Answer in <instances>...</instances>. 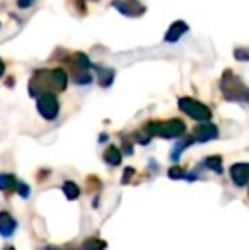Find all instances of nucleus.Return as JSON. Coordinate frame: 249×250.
<instances>
[{
    "mask_svg": "<svg viewBox=\"0 0 249 250\" xmlns=\"http://www.w3.org/2000/svg\"><path fill=\"white\" fill-rule=\"evenodd\" d=\"M186 129L183 121L180 119H169V121H152L145 126V135L149 138L152 136H162V138H178Z\"/></svg>",
    "mask_w": 249,
    "mask_h": 250,
    "instance_id": "nucleus-1",
    "label": "nucleus"
},
{
    "mask_svg": "<svg viewBox=\"0 0 249 250\" xmlns=\"http://www.w3.org/2000/svg\"><path fill=\"white\" fill-rule=\"evenodd\" d=\"M222 90L226 94L227 99L230 101H246L248 99V89L241 83V80L237 77H234L230 72L226 73V77L222 79Z\"/></svg>",
    "mask_w": 249,
    "mask_h": 250,
    "instance_id": "nucleus-2",
    "label": "nucleus"
},
{
    "mask_svg": "<svg viewBox=\"0 0 249 250\" xmlns=\"http://www.w3.org/2000/svg\"><path fill=\"white\" fill-rule=\"evenodd\" d=\"M38 111L46 121L57 119L58 112H60V104L53 92H45L38 97Z\"/></svg>",
    "mask_w": 249,
    "mask_h": 250,
    "instance_id": "nucleus-3",
    "label": "nucleus"
},
{
    "mask_svg": "<svg viewBox=\"0 0 249 250\" xmlns=\"http://www.w3.org/2000/svg\"><path fill=\"white\" fill-rule=\"evenodd\" d=\"M180 109L183 112H186L188 116H191L193 119L196 121H208L212 112L206 105H203L202 102L195 101V99H189V97H183L180 99Z\"/></svg>",
    "mask_w": 249,
    "mask_h": 250,
    "instance_id": "nucleus-4",
    "label": "nucleus"
},
{
    "mask_svg": "<svg viewBox=\"0 0 249 250\" xmlns=\"http://www.w3.org/2000/svg\"><path fill=\"white\" fill-rule=\"evenodd\" d=\"M48 79H38V77H34V80H40L41 83H45V85L48 87V89H53V90H63L67 87V82H68V79H67V73L63 72V70L57 68V70H51V72H46Z\"/></svg>",
    "mask_w": 249,
    "mask_h": 250,
    "instance_id": "nucleus-5",
    "label": "nucleus"
},
{
    "mask_svg": "<svg viewBox=\"0 0 249 250\" xmlns=\"http://www.w3.org/2000/svg\"><path fill=\"white\" fill-rule=\"evenodd\" d=\"M17 230V221L7 211H0V235L3 238H10Z\"/></svg>",
    "mask_w": 249,
    "mask_h": 250,
    "instance_id": "nucleus-6",
    "label": "nucleus"
},
{
    "mask_svg": "<svg viewBox=\"0 0 249 250\" xmlns=\"http://www.w3.org/2000/svg\"><path fill=\"white\" fill-rule=\"evenodd\" d=\"M217 136V128L213 125H200L198 128L195 129V140L196 142H208V140L215 138Z\"/></svg>",
    "mask_w": 249,
    "mask_h": 250,
    "instance_id": "nucleus-7",
    "label": "nucleus"
},
{
    "mask_svg": "<svg viewBox=\"0 0 249 250\" xmlns=\"http://www.w3.org/2000/svg\"><path fill=\"white\" fill-rule=\"evenodd\" d=\"M123 151H121L118 146L111 145L108 146V150L104 151V162H106L108 165H111V167H118V165L121 164V160H123Z\"/></svg>",
    "mask_w": 249,
    "mask_h": 250,
    "instance_id": "nucleus-8",
    "label": "nucleus"
},
{
    "mask_svg": "<svg viewBox=\"0 0 249 250\" xmlns=\"http://www.w3.org/2000/svg\"><path fill=\"white\" fill-rule=\"evenodd\" d=\"M186 31H188L186 24L181 22V21H178V22H174L173 26H171V29L167 31L166 41H169V43H173V41H178L181 38V34H184Z\"/></svg>",
    "mask_w": 249,
    "mask_h": 250,
    "instance_id": "nucleus-9",
    "label": "nucleus"
},
{
    "mask_svg": "<svg viewBox=\"0 0 249 250\" xmlns=\"http://www.w3.org/2000/svg\"><path fill=\"white\" fill-rule=\"evenodd\" d=\"M17 182H19V179L14 174H0V191L2 192L16 191Z\"/></svg>",
    "mask_w": 249,
    "mask_h": 250,
    "instance_id": "nucleus-10",
    "label": "nucleus"
},
{
    "mask_svg": "<svg viewBox=\"0 0 249 250\" xmlns=\"http://www.w3.org/2000/svg\"><path fill=\"white\" fill-rule=\"evenodd\" d=\"M62 191L68 201H75L80 196V188L73 181H65L62 186Z\"/></svg>",
    "mask_w": 249,
    "mask_h": 250,
    "instance_id": "nucleus-11",
    "label": "nucleus"
},
{
    "mask_svg": "<svg viewBox=\"0 0 249 250\" xmlns=\"http://www.w3.org/2000/svg\"><path fill=\"white\" fill-rule=\"evenodd\" d=\"M106 249H108V244L97 237L87 238V240L82 244V250H106Z\"/></svg>",
    "mask_w": 249,
    "mask_h": 250,
    "instance_id": "nucleus-12",
    "label": "nucleus"
},
{
    "mask_svg": "<svg viewBox=\"0 0 249 250\" xmlns=\"http://www.w3.org/2000/svg\"><path fill=\"white\" fill-rule=\"evenodd\" d=\"M16 192L21 196V198L27 199L31 196V188L24 181H19V182H17V186H16Z\"/></svg>",
    "mask_w": 249,
    "mask_h": 250,
    "instance_id": "nucleus-13",
    "label": "nucleus"
},
{
    "mask_svg": "<svg viewBox=\"0 0 249 250\" xmlns=\"http://www.w3.org/2000/svg\"><path fill=\"white\" fill-rule=\"evenodd\" d=\"M167 175H169V177L173 179V181H180V179H184V177L188 179L189 177V175L181 167H171L169 172H167Z\"/></svg>",
    "mask_w": 249,
    "mask_h": 250,
    "instance_id": "nucleus-14",
    "label": "nucleus"
},
{
    "mask_svg": "<svg viewBox=\"0 0 249 250\" xmlns=\"http://www.w3.org/2000/svg\"><path fill=\"white\" fill-rule=\"evenodd\" d=\"M132 175H135V168H132V167L125 168V175H123V179H121V182H123V184H128Z\"/></svg>",
    "mask_w": 249,
    "mask_h": 250,
    "instance_id": "nucleus-15",
    "label": "nucleus"
},
{
    "mask_svg": "<svg viewBox=\"0 0 249 250\" xmlns=\"http://www.w3.org/2000/svg\"><path fill=\"white\" fill-rule=\"evenodd\" d=\"M19 7H23V9H26V7H29V5H33L34 3V0H19Z\"/></svg>",
    "mask_w": 249,
    "mask_h": 250,
    "instance_id": "nucleus-16",
    "label": "nucleus"
},
{
    "mask_svg": "<svg viewBox=\"0 0 249 250\" xmlns=\"http://www.w3.org/2000/svg\"><path fill=\"white\" fill-rule=\"evenodd\" d=\"M3 72H5V65H3V62L0 60V77L3 75Z\"/></svg>",
    "mask_w": 249,
    "mask_h": 250,
    "instance_id": "nucleus-17",
    "label": "nucleus"
},
{
    "mask_svg": "<svg viewBox=\"0 0 249 250\" xmlns=\"http://www.w3.org/2000/svg\"><path fill=\"white\" fill-rule=\"evenodd\" d=\"M45 250H62V249H58V247H46Z\"/></svg>",
    "mask_w": 249,
    "mask_h": 250,
    "instance_id": "nucleus-18",
    "label": "nucleus"
},
{
    "mask_svg": "<svg viewBox=\"0 0 249 250\" xmlns=\"http://www.w3.org/2000/svg\"><path fill=\"white\" fill-rule=\"evenodd\" d=\"M3 250H16V249H14V247H5Z\"/></svg>",
    "mask_w": 249,
    "mask_h": 250,
    "instance_id": "nucleus-19",
    "label": "nucleus"
}]
</instances>
